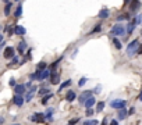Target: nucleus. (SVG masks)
I'll return each mask as SVG.
<instances>
[{
	"instance_id": "obj_35",
	"label": "nucleus",
	"mask_w": 142,
	"mask_h": 125,
	"mask_svg": "<svg viewBox=\"0 0 142 125\" xmlns=\"http://www.w3.org/2000/svg\"><path fill=\"white\" fill-rule=\"evenodd\" d=\"M39 93H40V94H45V93H49V90L43 88V89H40V90H39Z\"/></svg>"
},
{
	"instance_id": "obj_43",
	"label": "nucleus",
	"mask_w": 142,
	"mask_h": 125,
	"mask_svg": "<svg viewBox=\"0 0 142 125\" xmlns=\"http://www.w3.org/2000/svg\"><path fill=\"white\" fill-rule=\"evenodd\" d=\"M138 99H139V102H142V90H141V93H139V97H138Z\"/></svg>"
},
{
	"instance_id": "obj_32",
	"label": "nucleus",
	"mask_w": 142,
	"mask_h": 125,
	"mask_svg": "<svg viewBox=\"0 0 142 125\" xmlns=\"http://www.w3.org/2000/svg\"><path fill=\"white\" fill-rule=\"evenodd\" d=\"M98 122L96 121H86V122H84V125H96Z\"/></svg>"
},
{
	"instance_id": "obj_18",
	"label": "nucleus",
	"mask_w": 142,
	"mask_h": 125,
	"mask_svg": "<svg viewBox=\"0 0 142 125\" xmlns=\"http://www.w3.org/2000/svg\"><path fill=\"white\" fill-rule=\"evenodd\" d=\"M134 29H135V24H134V21H132V22H130V24L127 25L126 32L128 33V35H130V33H132V32H134Z\"/></svg>"
},
{
	"instance_id": "obj_38",
	"label": "nucleus",
	"mask_w": 142,
	"mask_h": 125,
	"mask_svg": "<svg viewBox=\"0 0 142 125\" xmlns=\"http://www.w3.org/2000/svg\"><path fill=\"white\" fill-rule=\"evenodd\" d=\"M137 53H138V54H142V45H139V47H138V50H137Z\"/></svg>"
},
{
	"instance_id": "obj_14",
	"label": "nucleus",
	"mask_w": 142,
	"mask_h": 125,
	"mask_svg": "<svg viewBox=\"0 0 142 125\" xmlns=\"http://www.w3.org/2000/svg\"><path fill=\"white\" fill-rule=\"evenodd\" d=\"M25 28L24 26H21V25H17L15 26V29H14V33H17V35H20V36H22V35H25Z\"/></svg>"
},
{
	"instance_id": "obj_13",
	"label": "nucleus",
	"mask_w": 142,
	"mask_h": 125,
	"mask_svg": "<svg viewBox=\"0 0 142 125\" xmlns=\"http://www.w3.org/2000/svg\"><path fill=\"white\" fill-rule=\"evenodd\" d=\"M131 11H137L138 8L141 7V3H139V0H132V2H131Z\"/></svg>"
},
{
	"instance_id": "obj_4",
	"label": "nucleus",
	"mask_w": 142,
	"mask_h": 125,
	"mask_svg": "<svg viewBox=\"0 0 142 125\" xmlns=\"http://www.w3.org/2000/svg\"><path fill=\"white\" fill-rule=\"evenodd\" d=\"M13 103L15 104V106H18V107H21L24 103H25V99L22 97V94H15L14 97H13Z\"/></svg>"
},
{
	"instance_id": "obj_33",
	"label": "nucleus",
	"mask_w": 142,
	"mask_h": 125,
	"mask_svg": "<svg viewBox=\"0 0 142 125\" xmlns=\"http://www.w3.org/2000/svg\"><path fill=\"white\" fill-rule=\"evenodd\" d=\"M85 114H86V116H88V117H91L92 114H93V110H91V107H89V109L86 110V113H85Z\"/></svg>"
},
{
	"instance_id": "obj_12",
	"label": "nucleus",
	"mask_w": 142,
	"mask_h": 125,
	"mask_svg": "<svg viewBox=\"0 0 142 125\" xmlns=\"http://www.w3.org/2000/svg\"><path fill=\"white\" fill-rule=\"evenodd\" d=\"M50 76V71L47 70V68H45L40 71V76H39V81H43V79H46V78H49Z\"/></svg>"
},
{
	"instance_id": "obj_36",
	"label": "nucleus",
	"mask_w": 142,
	"mask_h": 125,
	"mask_svg": "<svg viewBox=\"0 0 142 125\" xmlns=\"http://www.w3.org/2000/svg\"><path fill=\"white\" fill-rule=\"evenodd\" d=\"M124 18H128V15H120V17H119V18H117V20H119V21H123Z\"/></svg>"
},
{
	"instance_id": "obj_24",
	"label": "nucleus",
	"mask_w": 142,
	"mask_h": 125,
	"mask_svg": "<svg viewBox=\"0 0 142 125\" xmlns=\"http://www.w3.org/2000/svg\"><path fill=\"white\" fill-rule=\"evenodd\" d=\"M10 8H11V3H7L6 4V8H4V15H10Z\"/></svg>"
},
{
	"instance_id": "obj_26",
	"label": "nucleus",
	"mask_w": 142,
	"mask_h": 125,
	"mask_svg": "<svg viewBox=\"0 0 142 125\" xmlns=\"http://www.w3.org/2000/svg\"><path fill=\"white\" fill-rule=\"evenodd\" d=\"M52 97V94H47V96H45L43 99H42V104H46L47 102H49V99Z\"/></svg>"
},
{
	"instance_id": "obj_17",
	"label": "nucleus",
	"mask_w": 142,
	"mask_h": 125,
	"mask_svg": "<svg viewBox=\"0 0 142 125\" xmlns=\"http://www.w3.org/2000/svg\"><path fill=\"white\" fill-rule=\"evenodd\" d=\"M65 99H67L68 102H74V100H75V92H74V90H68Z\"/></svg>"
},
{
	"instance_id": "obj_37",
	"label": "nucleus",
	"mask_w": 142,
	"mask_h": 125,
	"mask_svg": "<svg viewBox=\"0 0 142 125\" xmlns=\"http://www.w3.org/2000/svg\"><path fill=\"white\" fill-rule=\"evenodd\" d=\"M100 90H102V88H100V85L95 88V93H99V92H100Z\"/></svg>"
},
{
	"instance_id": "obj_5",
	"label": "nucleus",
	"mask_w": 142,
	"mask_h": 125,
	"mask_svg": "<svg viewBox=\"0 0 142 125\" xmlns=\"http://www.w3.org/2000/svg\"><path fill=\"white\" fill-rule=\"evenodd\" d=\"M29 120L34 121V122H40V121H45V114L36 113V114H34V116H31Z\"/></svg>"
},
{
	"instance_id": "obj_2",
	"label": "nucleus",
	"mask_w": 142,
	"mask_h": 125,
	"mask_svg": "<svg viewBox=\"0 0 142 125\" xmlns=\"http://www.w3.org/2000/svg\"><path fill=\"white\" fill-rule=\"evenodd\" d=\"M110 33H112L113 36H123L124 33H126V26H124L123 24H116L112 28Z\"/></svg>"
},
{
	"instance_id": "obj_7",
	"label": "nucleus",
	"mask_w": 142,
	"mask_h": 125,
	"mask_svg": "<svg viewBox=\"0 0 142 125\" xmlns=\"http://www.w3.org/2000/svg\"><path fill=\"white\" fill-rule=\"evenodd\" d=\"M89 96H92V90H85V92H84V93L81 94V96L78 97L79 103H82V104H84V103H85V100L88 99Z\"/></svg>"
},
{
	"instance_id": "obj_19",
	"label": "nucleus",
	"mask_w": 142,
	"mask_h": 125,
	"mask_svg": "<svg viewBox=\"0 0 142 125\" xmlns=\"http://www.w3.org/2000/svg\"><path fill=\"white\" fill-rule=\"evenodd\" d=\"M40 71H42V70H36L35 72H34L32 75L29 76V78H31V81H35V79H38V81H39V76H40Z\"/></svg>"
},
{
	"instance_id": "obj_31",
	"label": "nucleus",
	"mask_w": 142,
	"mask_h": 125,
	"mask_svg": "<svg viewBox=\"0 0 142 125\" xmlns=\"http://www.w3.org/2000/svg\"><path fill=\"white\" fill-rule=\"evenodd\" d=\"M78 121H79V118H72V120L70 121V124H68V125H75V124L78 122Z\"/></svg>"
},
{
	"instance_id": "obj_48",
	"label": "nucleus",
	"mask_w": 142,
	"mask_h": 125,
	"mask_svg": "<svg viewBox=\"0 0 142 125\" xmlns=\"http://www.w3.org/2000/svg\"><path fill=\"white\" fill-rule=\"evenodd\" d=\"M17 2H20V0H17Z\"/></svg>"
},
{
	"instance_id": "obj_16",
	"label": "nucleus",
	"mask_w": 142,
	"mask_h": 125,
	"mask_svg": "<svg viewBox=\"0 0 142 125\" xmlns=\"http://www.w3.org/2000/svg\"><path fill=\"white\" fill-rule=\"evenodd\" d=\"M127 109L126 107H121V109H119V120H124V118L127 117Z\"/></svg>"
},
{
	"instance_id": "obj_49",
	"label": "nucleus",
	"mask_w": 142,
	"mask_h": 125,
	"mask_svg": "<svg viewBox=\"0 0 142 125\" xmlns=\"http://www.w3.org/2000/svg\"><path fill=\"white\" fill-rule=\"evenodd\" d=\"M141 33H142V31H141Z\"/></svg>"
},
{
	"instance_id": "obj_29",
	"label": "nucleus",
	"mask_w": 142,
	"mask_h": 125,
	"mask_svg": "<svg viewBox=\"0 0 142 125\" xmlns=\"http://www.w3.org/2000/svg\"><path fill=\"white\" fill-rule=\"evenodd\" d=\"M100 29H102V26H100V25H96V26H95V28H93V31H91V33H95V32H99V31H100Z\"/></svg>"
},
{
	"instance_id": "obj_23",
	"label": "nucleus",
	"mask_w": 142,
	"mask_h": 125,
	"mask_svg": "<svg viewBox=\"0 0 142 125\" xmlns=\"http://www.w3.org/2000/svg\"><path fill=\"white\" fill-rule=\"evenodd\" d=\"M103 109H105V103H103V102H99L98 106H96V111H98V113H100Z\"/></svg>"
},
{
	"instance_id": "obj_25",
	"label": "nucleus",
	"mask_w": 142,
	"mask_h": 125,
	"mask_svg": "<svg viewBox=\"0 0 142 125\" xmlns=\"http://www.w3.org/2000/svg\"><path fill=\"white\" fill-rule=\"evenodd\" d=\"M113 43H114V46H116L117 49H121V42H120V40L117 39V38H114V39H113Z\"/></svg>"
},
{
	"instance_id": "obj_46",
	"label": "nucleus",
	"mask_w": 142,
	"mask_h": 125,
	"mask_svg": "<svg viewBox=\"0 0 142 125\" xmlns=\"http://www.w3.org/2000/svg\"><path fill=\"white\" fill-rule=\"evenodd\" d=\"M3 2H6V3H9V2H10V0H3Z\"/></svg>"
},
{
	"instance_id": "obj_3",
	"label": "nucleus",
	"mask_w": 142,
	"mask_h": 125,
	"mask_svg": "<svg viewBox=\"0 0 142 125\" xmlns=\"http://www.w3.org/2000/svg\"><path fill=\"white\" fill-rule=\"evenodd\" d=\"M110 106L113 107V109H121V107H126V100H123V99H114L110 102Z\"/></svg>"
},
{
	"instance_id": "obj_10",
	"label": "nucleus",
	"mask_w": 142,
	"mask_h": 125,
	"mask_svg": "<svg viewBox=\"0 0 142 125\" xmlns=\"http://www.w3.org/2000/svg\"><path fill=\"white\" fill-rule=\"evenodd\" d=\"M59 81H60V75L57 72H50V82L56 85V83H59Z\"/></svg>"
},
{
	"instance_id": "obj_20",
	"label": "nucleus",
	"mask_w": 142,
	"mask_h": 125,
	"mask_svg": "<svg viewBox=\"0 0 142 125\" xmlns=\"http://www.w3.org/2000/svg\"><path fill=\"white\" fill-rule=\"evenodd\" d=\"M25 49H27V43L24 42V40H21V42H20V45H18V52L22 54V53H24V50H25Z\"/></svg>"
},
{
	"instance_id": "obj_34",
	"label": "nucleus",
	"mask_w": 142,
	"mask_h": 125,
	"mask_svg": "<svg viewBox=\"0 0 142 125\" xmlns=\"http://www.w3.org/2000/svg\"><path fill=\"white\" fill-rule=\"evenodd\" d=\"M11 63H13V64H17V63H18V57L14 56V57H13V60H11ZM11 63H10V64H11Z\"/></svg>"
},
{
	"instance_id": "obj_11",
	"label": "nucleus",
	"mask_w": 142,
	"mask_h": 125,
	"mask_svg": "<svg viewBox=\"0 0 142 125\" xmlns=\"http://www.w3.org/2000/svg\"><path fill=\"white\" fill-rule=\"evenodd\" d=\"M14 92H15V94H24L25 93V85H15Z\"/></svg>"
},
{
	"instance_id": "obj_8",
	"label": "nucleus",
	"mask_w": 142,
	"mask_h": 125,
	"mask_svg": "<svg viewBox=\"0 0 142 125\" xmlns=\"http://www.w3.org/2000/svg\"><path fill=\"white\" fill-rule=\"evenodd\" d=\"M35 92H36V86H31L29 88V92L27 93L25 102H31V100H32V97H34V94H35Z\"/></svg>"
},
{
	"instance_id": "obj_42",
	"label": "nucleus",
	"mask_w": 142,
	"mask_h": 125,
	"mask_svg": "<svg viewBox=\"0 0 142 125\" xmlns=\"http://www.w3.org/2000/svg\"><path fill=\"white\" fill-rule=\"evenodd\" d=\"M0 124H4V118L3 117H0Z\"/></svg>"
},
{
	"instance_id": "obj_41",
	"label": "nucleus",
	"mask_w": 142,
	"mask_h": 125,
	"mask_svg": "<svg viewBox=\"0 0 142 125\" xmlns=\"http://www.w3.org/2000/svg\"><path fill=\"white\" fill-rule=\"evenodd\" d=\"M134 113H135V109H134V107H132L130 111H128V114H134Z\"/></svg>"
},
{
	"instance_id": "obj_6",
	"label": "nucleus",
	"mask_w": 142,
	"mask_h": 125,
	"mask_svg": "<svg viewBox=\"0 0 142 125\" xmlns=\"http://www.w3.org/2000/svg\"><path fill=\"white\" fill-rule=\"evenodd\" d=\"M6 57V59H13L14 57V47H11V46H9V47H6L4 49V54H3Z\"/></svg>"
},
{
	"instance_id": "obj_22",
	"label": "nucleus",
	"mask_w": 142,
	"mask_h": 125,
	"mask_svg": "<svg viewBox=\"0 0 142 125\" xmlns=\"http://www.w3.org/2000/svg\"><path fill=\"white\" fill-rule=\"evenodd\" d=\"M70 85H71V81H70V79H67V81H65V82H63V83H61V86H60V90L65 89V88H67V86H70Z\"/></svg>"
},
{
	"instance_id": "obj_30",
	"label": "nucleus",
	"mask_w": 142,
	"mask_h": 125,
	"mask_svg": "<svg viewBox=\"0 0 142 125\" xmlns=\"http://www.w3.org/2000/svg\"><path fill=\"white\" fill-rule=\"evenodd\" d=\"M9 85H10V86H13V88H14V86L17 85V83H15V79H14V78H11V79H10V81H9Z\"/></svg>"
},
{
	"instance_id": "obj_1",
	"label": "nucleus",
	"mask_w": 142,
	"mask_h": 125,
	"mask_svg": "<svg viewBox=\"0 0 142 125\" xmlns=\"http://www.w3.org/2000/svg\"><path fill=\"white\" fill-rule=\"evenodd\" d=\"M138 47H139V40H138V39L132 40V42H131L130 45L127 46V56H128V57H132L135 53H137Z\"/></svg>"
},
{
	"instance_id": "obj_47",
	"label": "nucleus",
	"mask_w": 142,
	"mask_h": 125,
	"mask_svg": "<svg viewBox=\"0 0 142 125\" xmlns=\"http://www.w3.org/2000/svg\"><path fill=\"white\" fill-rule=\"evenodd\" d=\"M13 125H20V124H13Z\"/></svg>"
},
{
	"instance_id": "obj_15",
	"label": "nucleus",
	"mask_w": 142,
	"mask_h": 125,
	"mask_svg": "<svg viewBox=\"0 0 142 125\" xmlns=\"http://www.w3.org/2000/svg\"><path fill=\"white\" fill-rule=\"evenodd\" d=\"M85 107H86V109H89V107H92L93 106V104H95V97H93V96H89L88 97V99H86L85 100Z\"/></svg>"
},
{
	"instance_id": "obj_40",
	"label": "nucleus",
	"mask_w": 142,
	"mask_h": 125,
	"mask_svg": "<svg viewBox=\"0 0 142 125\" xmlns=\"http://www.w3.org/2000/svg\"><path fill=\"white\" fill-rule=\"evenodd\" d=\"M100 125H107V118H105V120L102 121V124H100Z\"/></svg>"
},
{
	"instance_id": "obj_44",
	"label": "nucleus",
	"mask_w": 142,
	"mask_h": 125,
	"mask_svg": "<svg viewBox=\"0 0 142 125\" xmlns=\"http://www.w3.org/2000/svg\"><path fill=\"white\" fill-rule=\"evenodd\" d=\"M2 40H3V35L0 33V42H2Z\"/></svg>"
},
{
	"instance_id": "obj_21",
	"label": "nucleus",
	"mask_w": 142,
	"mask_h": 125,
	"mask_svg": "<svg viewBox=\"0 0 142 125\" xmlns=\"http://www.w3.org/2000/svg\"><path fill=\"white\" fill-rule=\"evenodd\" d=\"M21 14H22V6L20 4L18 7H17V10H15V17H17V18H20Z\"/></svg>"
},
{
	"instance_id": "obj_27",
	"label": "nucleus",
	"mask_w": 142,
	"mask_h": 125,
	"mask_svg": "<svg viewBox=\"0 0 142 125\" xmlns=\"http://www.w3.org/2000/svg\"><path fill=\"white\" fill-rule=\"evenodd\" d=\"M86 81H88L86 78H81V79H79V82H78V86H84L86 83Z\"/></svg>"
},
{
	"instance_id": "obj_39",
	"label": "nucleus",
	"mask_w": 142,
	"mask_h": 125,
	"mask_svg": "<svg viewBox=\"0 0 142 125\" xmlns=\"http://www.w3.org/2000/svg\"><path fill=\"white\" fill-rule=\"evenodd\" d=\"M110 125H119V124H117V121H116V120H112V122H110Z\"/></svg>"
},
{
	"instance_id": "obj_9",
	"label": "nucleus",
	"mask_w": 142,
	"mask_h": 125,
	"mask_svg": "<svg viewBox=\"0 0 142 125\" xmlns=\"http://www.w3.org/2000/svg\"><path fill=\"white\" fill-rule=\"evenodd\" d=\"M109 15H110V11L107 8H102L99 11V18L100 20H106V18H109Z\"/></svg>"
},
{
	"instance_id": "obj_45",
	"label": "nucleus",
	"mask_w": 142,
	"mask_h": 125,
	"mask_svg": "<svg viewBox=\"0 0 142 125\" xmlns=\"http://www.w3.org/2000/svg\"><path fill=\"white\" fill-rule=\"evenodd\" d=\"M131 2V0H124V3H130Z\"/></svg>"
},
{
	"instance_id": "obj_28",
	"label": "nucleus",
	"mask_w": 142,
	"mask_h": 125,
	"mask_svg": "<svg viewBox=\"0 0 142 125\" xmlns=\"http://www.w3.org/2000/svg\"><path fill=\"white\" fill-rule=\"evenodd\" d=\"M45 68H46V63H39V64H38V70H45Z\"/></svg>"
}]
</instances>
